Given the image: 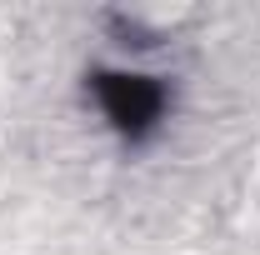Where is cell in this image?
<instances>
[{
    "label": "cell",
    "instance_id": "6da1fadb",
    "mask_svg": "<svg viewBox=\"0 0 260 255\" xmlns=\"http://www.w3.org/2000/svg\"><path fill=\"white\" fill-rule=\"evenodd\" d=\"M85 80H90V95H95L105 125L115 130L125 145L150 140L165 125V115H170V85H165L160 75L105 65V70H90Z\"/></svg>",
    "mask_w": 260,
    "mask_h": 255
}]
</instances>
